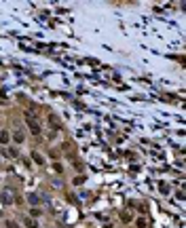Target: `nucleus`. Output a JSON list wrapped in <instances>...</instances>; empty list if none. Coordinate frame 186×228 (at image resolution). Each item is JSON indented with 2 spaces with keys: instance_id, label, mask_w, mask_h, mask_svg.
<instances>
[{
  "instance_id": "1",
  "label": "nucleus",
  "mask_w": 186,
  "mask_h": 228,
  "mask_svg": "<svg viewBox=\"0 0 186 228\" xmlns=\"http://www.w3.org/2000/svg\"><path fill=\"white\" fill-rule=\"evenodd\" d=\"M0 199H2V203H6V205H11V203H13V194H11V190H6V192H2V194H0Z\"/></svg>"
},
{
  "instance_id": "2",
  "label": "nucleus",
  "mask_w": 186,
  "mask_h": 228,
  "mask_svg": "<svg viewBox=\"0 0 186 228\" xmlns=\"http://www.w3.org/2000/svg\"><path fill=\"white\" fill-rule=\"evenodd\" d=\"M28 123H30V129H32L34 133H40V125H38V123L32 118V116H30V114H28Z\"/></svg>"
},
{
  "instance_id": "3",
  "label": "nucleus",
  "mask_w": 186,
  "mask_h": 228,
  "mask_svg": "<svg viewBox=\"0 0 186 228\" xmlns=\"http://www.w3.org/2000/svg\"><path fill=\"white\" fill-rule=\"evenodd\" d=\"M23 224H25L28 228H38V224L32 220V218H23Z\"/></svg>"
},
{
  "instance_id": "4",
  "label": "nucleus",
  "mask_w": 186,
  "mask_h": 228,
  "mask_svg": "<svg viewBox=\"0 0 186 228\" xmlns=\"http://www.w3.org/2000/svg\"><path fill=\"white\" fill-rule=\"evenodd\" d=\"M6 142H9V133L0 131V144H6Z\"/></svg>"
},
{
  "instance_id": "5",
  "label": "nucleus",
  "mask_w": 186,
  "mask_h": 228,
  "mask_svg": "<svg viewBox=\"0 0 186 228\" xmlns=\"http://www.w3.org/2000/svg\"><path fill=\"white\" fill-rule=\"evenodd\" d=\"M32 158H34V161H36L38 165H42V163H45V158H42V156H40V154H38V152H34V154H32Z\"/></svg>"
},
{
  "instance_id": "6",
  "label": "nucleus",
  "mask_w": 186,
  "mask_h": 228,
  "mask_svg": "<svg viewBox=\"0 0 186 228\" xmlns=\"http://www.w3.org/2000/svg\"><path fill=\"white\" fill-rule=\"evenodd\" d=\"M28 199H30V203H32V205H38V194H30Z\"/></svg>"
},
{
  "instance_id": "7",
  "label": "nucleus",
  "mask_w": 186,
  "mask_h": 228,
  "mask_svg": "<svg viewBox=\"0 0 186 228\" xmlns=\"http://www.w3.org/2000/svg\"><path fill=\"white\" fill-rule=\"evenodd\" d=\"M13 137H15V142H19V144H21V142H23V133H15V135H13Z\"/></svg>"
},
{
  "instance_id": "8",
  "label": "nucleus",
  "mask_w": 186,
  "mask_h": 228,
  "mask_svg": "<svg viewBox=\"0 0 186 228\" xmlns=\"http://www.w3.org/2000/svg\"><path fill=\"white\" fill-rule=\"evenodd\" d=\"M49 120H51V127H59V120H57L55 116H51V118H49Z\"/></svg>"
},
{
  "instance_id": "9",
  "label": "nucleus",
  "mask_w": 186,
  "mask_h": 228,
  "mask_svg": "<svg viewBox=\"0 0 186 228\" xmlns=\"http://www.w3.org/2000/svg\"><path fill=\"white\" fill-rule=\"evenodd\" d=\"M6 226H9V228H19L17 222H13V220H9V222H6Z\"/></svg>"
},
{
  "instance_id": "10",
  "label": "nucleus",
  "mask_w": 186,
  "mask_h": 228,
  "mask_svg": "<svg viewBox=\"0 0 186 228\" xmlns=\"http://www.w3.org/2000/svg\"><path fill=\"white\" fill-rule=\"evenodd\" d=\"M32 215H34V218H38V215H40V209L34 207V209H32Z\"/></svg>"
}]
</instances>
